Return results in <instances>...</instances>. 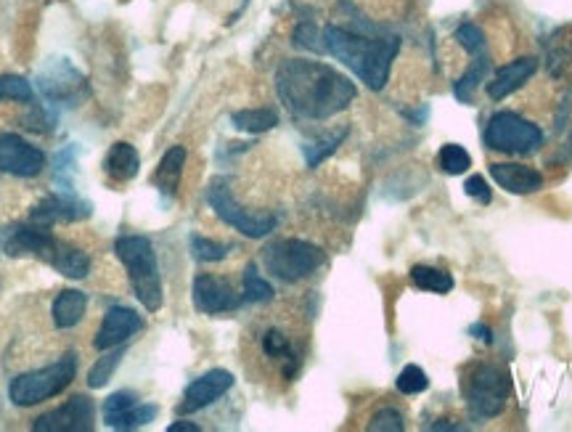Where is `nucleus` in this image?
<instances>
[{
	"label": "nucleus",
	"instance_id": "nucleus-22",
	"mask_svg": "<svg viewBox=\"0 0 572 432\" xmlns=\"http://www.w3.org/2000/svg\"><path fill=\"white\" fill-rule=\"evenodd\" d=\"M490 77V56H475L472 59V64H469V69L464 72V75L459 77V83L453 85V93H456V99L459 101H472V96H475L477 85L480 83H488Z\"/></svg>",
	"mask_w": 572,
	"mask_h": 432
},
{
	"label": "nucleus",
	"instance_id": "nucleus-5",
	"mask_svg": "<svg viewBox=\"0 0 572 432\" xmlns=\"http://www.w3.org/2000/svg\"><path fill=\"white\" fill-rule=\"evenodd\" d=\"M324 260V250L305 239H279L263 250V263L268 273L281 281H289V284L313 276L324 266Z\"/></svg>",
	"mask_w": 572,
	"mask_h": 432
},
{
	"label": "nucleus",
	"instance_id": "nucleus-16",
	"mask_svg": "<svg viewBox=\"0 0 572 432\" xmlns=\"http://www.w3.org/2000/svg\"><path fill=\"white\" fill-rule=\"evenodd\" d=\"M535 69H538V59H535V56H522V59L509 61L504 67H498L496 75L488 80V96L493 101L512 96L514 91H520L522 85L535 75Z\"/></svg>",
	"mask_w": 572,
	"mask_h": 432
},
{
	"label": "nucleus",
	"instance_id": "nucleus-6",
	"mask_svg": "<svg viewBox=\"0 0 572 432\" xmlns=\"http://www.w3.org/2000/svg\"><path fill=\"white\" fill-rule=\"evenodd\" d=\"M512 395V377L493 364H477L464 379V398L477 417H498Z\"/></svg>",
	"mask_w": 572,
	"mask_h": 432
},
{
	"label": "nucleus",
	"instance_id": "nucleus-17",
	"mask_svg": "<svg viewBox=\"0 0 572 432\" xmlns=\"http://www.w3.org/2000/svg\"><path fill=\"white\" fill-rule=\"evenodd\" d=\"M490 175L509 194H535L543 189V175L520 162H496L490 165Z\"/></svg>",
	"mask_w": 572,
	"mask_h": 432
},
{
	"label": "nucleus",
	"instance_id": "nucleus-36",
	"mask_svg": "<svg viewBox=\"0 0 572 432\" xmlns=\"http://www.w3.org/2000/svg\"><path fill=\"white\" fill-rule=\"evenodd\" d=\"M464 189H467V197L477 199L480 205H490V202H493L490 186L485 183V178H482V175H469V181L464 183Z\"/></svg>",
	"mask_w": 572,
	"mask_h": 432
},
{
	"label": "nucleus",
	"instance_id": "nucleus-11",
	"mask_svg": "<svg viewBox=\"0 0 572 432\" xmlns=\"http://www.w3.org/2000/svg\"><path fill=\"white\" fill-rule=\"evenodd\" d=\"M104 422L112 430H136V427L149 425L157 419V406L138 403V398L128 390L109 395L104 401Z\"/></svg>",
	"mask_w": 572,
	"mask_h": 432
},
{
	"label": "nucleus",
	"instance_id": "nucleus-28",
	"mask_svg": "<svg viewBox=\"0 0 572 432\" xmlns=\"http://www.w3.org/2000/svg\"><path fill=\"white\" fill-rule=\"evenodd\" d=\"M273 287L268 284V281L257 273L255 266H247V271H244V300L247 303H268V300H273Z\"/></svg>",
	"mask_w": 572,
	"mask_h": 432
},
{
	"label": "nucleus",
	"instance_id": "nucleus-39",
	"mask_svg": "<svg viewBox=\"0 0 572 432\" xmlns=\"http://www.w3.org/2000/svg\"><path fill=\"white\" fill-rule=\"evenodd\" d=\"M429 430H459V427L451 425V422H448V419H440V422H437V425L429 427Z\"/></svg>",
	"mask_w": 572,
	"mask_h": 432
},
{
	"label": "nucleus",
	"instance_id": "nucleus-26",
	"mask_svg": "<svg viewBox=\"0 0 572 432\" xmlns=\"http://www.w3.org/2000/svg\"><path fill=\"white\" fill-rule=\"evenodd\" d=\"M347 138V128H339L337 133H329L324 138H316V141H310V144L302 146V152H305V160H308V167H318L321 162L329 157V154L337 152V146L342 144Z\"/></svg>",
	"mask_w": 572,
	"mask_h": 432
},
{
	"label": "nucleus",
	"instance_id": "nucleus-14",
	"mask_svg": "<svg viewBox=\"0 0 572 432\" xmlns=\"http://www.w3.org/2000/svg\"><path fill=\"white\" fill-rule=\"evenodd\" d=\"M141 329H143V319L136 311L122 308V305H114V308L106 311L93 345H96V350L120 348L122 342H128L130 337H133L136 332H141Z\"/></svg>",
	"mask_w": 572,
	"mask_h": 432
},
{
	"label": "nucleus",
	"instance_id": "nucleus-23",
	"mask_svg": "<svg viewBox=\"0 0 572 432\" xmlns=\"http://www.w3.org/2000/svg\"><path fill=\"white\" fill-rule=\"evenodd\" d=\"M231 122L244 133H265L279 125V114L273 109H241V112H234Z\"/></svg>",
	"mask_w": 572,
	"mask_h": 432
},
{
	"label": "nucleus",
	"instance_id": "nucleus-37",
	"mask_svg": "<svg viewBox=\"0 0 572 432\" xmlns=\"http://www.w3.org/2000/svg\"><path fill=\"white\" fill-rule=\"evenodd\" d=\"M167 432H199V425H194V422H175V425L167 427Z\"/></svg>",
	"mask_w": 572,
	"mask_h": 432
},
{
	"label": "nucleus",
	"instance_id": "nucleus-9",
	"mask_svg": "<svg viewBox=\"0 0 572 432\" xmlns=\"http://www.w3.org/2000/svg\"><path fill=\"white\" fill-rule=\"evenodd\" d=\"M96 425V406L88 395H75L64 406L35 419V432H91Z\"/></svg>",
	"mask_w": 572,
	"mask_h": 432
},
{
	"label": "nucleus",
	"instance_id": "nucleus-10",
	"mask_svg": "<svg viewBox=\"0 0 572 432\" xmlns=\"http://www.w3.org/2000/svg\"><path fill=\"white\" fill-rule=\"evenodd\" d=\"M43 167H46V154L40 152L38 146H32L30 141H24L14 133L0 136V170L3 173L32 178V175H40Z\"/></svg>",
	"mask_w": 572,
	"mask_h": 432
},
{
	"label": "nucleus",
	"instance_id": "nucleus-25",
	"mask_svg": "<svg viewBox=\"0 0 572 432\" xmlns=\"http://www.w3.org/2000/svg\"><path fill=\"white\" fill-rule=\"evenodd\" d=\"M263 350H265V356L268 358H281V361H284V377L286 379L294 377V372H297V358H294L292 348H289V340H286L279 329H271V332H265Z\"/></svg>",
	"mask_w": 572,
	"mask_h": 432
},
{
	"label": "nucleus",
	"instance_id": "nucleus-35",
	"mask_svg": "<svg viewBox=\"0 0 572 432\" xmlns=\"http://www.w3.org/2000/svg\"><path fill=\"white\" fill-rule=\"evenodd\" d=\"M403 414L395 409H382L374 414V419L369 422L371 432H400L403 430Z\"/></svg>",
	"mask_w": 572,
	"mask_h": 432
},
{
	"label": "nucleus",
	"instance_id": "nucleus-19",
	"mask_svg": "<svg viewBox=\"0 0 572 432\" xmlns=\"http://www.w3.org/2000/svg\"><path fill=\"white\" fill-rule=\"evenodd\" d=\"M85 305H88L85 292H80V289H64L53 300V324L59 326V329H72L85 316Z\"/></svg>",
	"mask_w": 572,
	"mask_h": 432
},
{
	"label": "nucleus",
	"instance_id": "nucleus-24",
	"mask_svg": "<svg viewBox=\"0 0 572 432\" xmlns=\"http://www.w3.org/2000/svg\"><path fill=\"white\" fill-rule=\"evenodd\" d=\"M411 281L424 292H437V295H448L453 289V276L448 271L432 266H414L411 268Z\"/></svg>",
	"mask_w": 572,
	"mask_h": 432
},
{
	"label": "nucleus",
	"instance_id": "nucleus-38",
	"mask_svg": "<svg viewBox=\"0 0 572 432\" xmlns=\"http://www.w3.org/2000/svg\"><path fill=\"white\" fill-rule=\"evenodd\" d=\"M469 332H472V334H480V340H482V342H493V334H490V329H485V326H482V324L469 326Z\"/></svg>",
	"mask_w": 572,
	"mask_h": 432
},
{
	"label": "nucleus",
	"instance_id": "nucleus-21",
	"mask_svg": "<svg viewBox=\"0 0 572 432\" xmlns=\"http://www.w3.org/2000/svg\"><path fill=\"white\" fill-rule=\"evenodd\" d=\"M183 167H186V149H183V146H173V149L159 160L157 173H154V183H157L162 194H175V191H178Z\"/></svg>",
	"mask_w": 572,
	"mask_h": 432
},
{
	"label": "nucleus",
	"instance_id": "nucleus-12",
	"mask_svg": "<svg viewBox=\"0 0 572 432\" xmlns=\"http://www.w3.org/2000/svg\"><path fill=\"white\" fill-rule=\"evenodd\" d=\"M194 305L199 313H207V316H215V313H228L239 308V297H236L234 287L228 284L226 279L220 276H210V273H202L194 279Z\"/></svg>",
	"mask_w": 572,
	"mask_h": 432
},
{
	"label": "nucleus",
	"instance_id": "nucleus-31",
	"mask_svg": "<svg viewBox=\"0 0 572 432\" xmlns=\"http://www.w3.org/2000/svg\"><path fill=\"white\" fill-rule=\"evenodd\" d=\"M191 252H194V258L199 260V263H218V260H223L228 252H231V247L196 234L191 236Z\"/></svg>",
	"mask_w": 572,
	"mask_h": 432
},
{
	"label": "nucleus",
	"instance_id": "nucleus-32",
	"mask_svg": "<svg viewBox=\"0 0 572 432\" xmlns=\"http://www.w3.org/2000/svg\"><path fill=\"white\" fill-rule=\"evenodd\" d=\"M294 46L305 48V51H313V54H324L326 51V40L321 35L313 22H302L297 30H294Z\"/></svg>",
	"mask_w": 572,
	"mask_h": 432
},
{
	"label": "nucleus",
	"instance_id": "nucleus-13",
	"mask_svg": "<svg viewBox=\"0 0 572 432\" xmlns=\"http://www.w3.org/2000/svg\"><path fill=\"white\" fill-rule=\"evenodd\" d=\"M231 387H234V374L226 372V369H212V372L202 374V377L194 379V382L186 387L181 411L183 414H194V411L207 409V406H212L215 401H220Z\"/></svg>",
	"mask_w": 572,
	"mask_h": 432
},
{
	"label": "nucleus",
	"instance_id": "nucleus-8",
	"mask_svg": "<svg viewBox=\"0 0 572 432\" xmlns=\"http://www.w3.org/2000/svg\"><path fill=\"white\" fill-rule=\"evenodd\" d=\"M207 202H210V207L223 223H228V226L236 228L239 234L249 236V239H263L276 228V218L271 213H249L247 207H241L234 194H231V186H228L226 178H218V181L210 183Z\"/></svg>",
	"mask_w": 572,
	"mask_h": 432
},
{
	"label": "nucleus",
	"instance_id": "nucleus-15",
	"mask_svg": "<svg viewBox=\"0 0 572 432\" xmlns=\"http://www.w3.org/2000/svg\"><path fill=\"white\" fill-rule=\"evenodd\" d=\"M6 255L11 258H24V255H35V258H43L48 260V255L53 252L56 247V239L51 236L48 226H38V223H32V226H16L6 239Z\"/></svg>",
	"mask_w": 572,
	"mask_h": 432
},
{
	"label": "nucleus",
	"instance_id": "nucleus-30",
	"mask_svg": "<svg viewBox=\"0 0 572 432\" xmlns=\"http://www.w3.org/2000/svg\"><path fill=\"white\" fill-rule=\"evenodd\" d=\"M0 101H32V85L19 75H0Z\"/></svg>",
	"mask_w": 572,
	"mask_h": 432
},
{
	"label": "nucleus",
	"instance_id": "nucleus-20",
	"mask_svg": "<svg viewBox=\"0 0 572 432\" xmlns=\"http://www.w3.org/2000/svg\"><path fill=\"white\" fill-rule=\"evenodd\" d=\"M48 263L67 279H85L91 273V258L83 250H75L61 242H56L53 252L48 255Z\"/></svg>",
	"mask_w": 572,
	"mask_h": 432
},
{
	"label": "nucleus",
	"instance_id": "nucleus-1",
	"mask_svg": "<svg viewBox=\"0 0 572 432\" xmlns=\"http://www.w3.org/2000/svg\"><path fill=\"white\" fill-rule=\"evenodd\" d=\"M276 93L294 117L329 120L355 101L358 91L345 75L321 61L286 59L276 72Z\"/></svg>",
	"mask_w": 572,
	"mask_h": 432
},
{
	"label": "nucleus",
	"instance_id": "nucleus-4",
	"mask_svg": "<svg viewBox=\"0 0 572 432\" xmlns=\"http://www.w3.org/2000/svg\"><path fill=\"white\" fill-rule=\"evenodd\" d=\"M77 374V356L75 353H67L64 358H59L56 364L46 366V369H38V372L19 374V377L11 379L8 385V398L14 406H38V403L48 401L53 395H59L61 390H67L72 385V379Z\"/></svg>",
	"mask_w": 572,
	"mask_h": 432
},
{
	"label": "nucleus",
	"instance_id": "nucleus-27",
	"mask_svg": "<svg viewBox=\"0 0 572 432\" xmlns=\"http://www.w3.org/2000/svg\"><path fill=\"white\" fill-rule=\"evenodd\" d=\"M437 165H440L443 173L461 175V173H467L469 167H472V157H469V152L464 149V146L445 144L443 149H440V154H437Z\"/></svg>",
	"mask_w": 572,
	"mask_h": 432
},
{
	"label": "nucleus",
	"instance_id": "nucleus-7",
	"mask_svg": "<svg viewBox=\"0 0 572 432\" xmlns=\"http://www.w3.org/2000/svg\"><path fill=\"white\" fill-rule=\"evenodd\" d=\"M485 144L493 152L533 154L543 146V130L517 112H496L485 128Z\"/></svg>",
	"mask_w": 572,
	"mask_h": 432
},
{
	"label": "nucleus",
	"instance_id": "nucleus-18",
	"mask_svg": "<svg viewBox=\"0 0 572 432\" xmlns=\"http://www.w3.org/2000/svg\"><path fill=\"white\" fill-rule=\"evenodd\" d=\"M106 175L117 183H125V181H133L138 175V167H141V157L138 152L133 149L130 144H114L106 154Z\"/></svg>",
	"mask_w": 572,
	"mask_h": 432
},
{
	"label": "nucleus",
	"instance_id": "nucleus-29",
	"mask_svg": "<svg viewBox=\"0 0 572 432\" xmlns=\"http://www.w3.org/2000/svg\"><path fill=\"white\" fill-rule=\"evenodd\" d=\"M456 40H459L461 48H464L472 59L488 54V40H485V32H482L477 24H461L459 30H456Z\"/></svg>",
	"mask_w": 572,
	"mask_h": 432
},
{
	"label": "nucleus",
	"instance_id": "nucleus-34",
	"mask_svg": "<svg viewBox=\"0 0 572 432\" xmlns=\"http://www.w3.org/2000/svg\"><path fill=\"white\" fill-rule=\"evenodd\" d=\"M120 361H122V350H114V353L101 358V361L91 369V374H88V385H91L93 390H96V387H104L106 382L112 379L114 369L120 366Z\"/></svg>",
	"mask_w": 572,
	"mask_h": 432
},
{
	"label": "nucleus",
	"instance_id": "nucleus-33",
	"mask_svg": "<svg viewBox=\"0 0 572 432\" xmlns=\"http://www.w3.org/2000/svg\"><path fill=\"white\" fill-rule=\"evenodd\" d=\"M395 385H398V390L403 395H416V393H424V390H427L429 379H427V374L419 369V366L408 364L406 369L398 374V382H395Z\"/></svg>",
	"mask_w": 572,
	"mask_h": 432
},
{
	"label": "nucleus",
	"instance_id": "nucleus-3",
	"mask_svg": "<svg viewBox=\"0 0 572 432\" xmlns=\"http://www.w3.org/2000/svg\"><path fill=\"white\" fill-rule=\"evenodd\" d=\"M117 258L125 263L130 276V284L136 289V297L146 311H159L162 308V276H159L157 252L151 247L146 236H120L114 244Z\"/></svg>",
	"mask_w": 572,
	"mask_h": 432
},
{
	"label": "nucleus",
	"instance_id": "nucleus-2",
	"mask_svg": "<svg viewBox=\"0 0 572 432\" xmlns=\"http://www.w3.org/2000/svg\"><path fill=\"white\" fill-rule=\"evenodd\" d=\"M326 51L337 61H342L355 77L366 83L371 91H382L390 80L392 61L400 51V40L387 35V38H366L345 27L329 24L324 30Z\"/></svg>",
	"mask_w": 572,
	"mask_h": 432
}]
</instances>
